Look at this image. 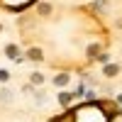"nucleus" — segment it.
<instances>
[{"label": "nucleus", "instance_id": "obj_6", "mask_svg": "<svg viewBox=\"0 0 122 122\" xmlns=\"http://www.w3.org/2000/svg\"><path fill=\"white\" fill-rule=\"evenodd\" d=\"M71 98H73L71 93H61V95H59V103H61V105H68V103H71Z\"/></svg>", "mask_w": 122, "mask_h": 122}, {"label": "nucleus", "instance_id": "obj_2", "mask_svg": "<svg viewBox=\"0 0 122 122\" xmlns=\"http://www.w3.org/2000/svg\"><path fill=\"white\" fill-rule=\"evenodd\" d=\"M68 81H71L68 73H59V76L54 78V83H56V86H68Z\"/></svg>", "mask_w": 122, "mask_h": 122}, {"label": "nucleus", "instance_id": "obj_10", "mask_svg": "<svg viewBox=\"0 0 122 122\" xmlns=\"http://www.w3.org/2000/svg\"><path fill=\"white\" fill-rule=\"evenodd\" d=\"M0 81H7V71H0Z\"/></svg>", "mask_w": 122, "mask_h": 122}, {"label": "nucleus", "instance_id": "obj_7", "mask_svg": "<svg viewBox=\"0 0 122 122\" xmlns=\"http://www.w3.org/2000/svg\"><path fill=\"white\" fill-rule=\"evenodd\" d=\"M29 81H32L34 86H39V83L44 81V76H42V73H32V76H29Z\"/></svg>", "mask_w": 122, "mask_h": 122}, {"label": "nucleus", "instance_id": "obj_8", "mask_svg": "<svg viewBox=\"0 0 122 122\" xmlns=\"http://www.w3.org/2000/svg\"><path fill=\"white\" fill-rule=\"evenodd\" d=\"M10 98H12V93H10V90H3V93H0V103H10Z\"/></svg>", "mask_w": 122, "mask_h": 122}, {"label": "nucleus", "instance_id": "obj_1", "mask_svg": "<svg viewBox=\"0 0 122 122\" xmlns=\"http://www.w3.org/2000/svg\"><path fill=\"white\" fill-rule=\"evenodd\" d=\"M5 54L12 59V61H22V51H20L15 44H7V46H5Z\"/></svg>", "mask_w": 122, "mask_h": 122}, {"label": "nucleus", "instance_id": "obj_5", "mask_svg": "<svg viewBox=\"0 0 122 122\" xmlns=\"http://www.w3.org/2000/svg\"><path fill=\"white\" fill-rule=\"evenodd\" d=\"M117 73H120V66H117V64H115V66H112V64L105 66V76H117Z\"/></svg>", "mask_w": 122, "mask_h": 122}, {"label": "nucleus", "instance_id": "obj_3", "mask_svg": "<svg viewBox=\"0 0 122 122\" xmlns=\"http://www.w3.org/2000/svg\"><path fill=\"white\" fill-rule=\"evenodd\" d=\"M76 120V110H73V112H66V115H61L59 120H51V122H73Z\"/></svg>", "mask_w": 122, "mask_h": 122}, {"label": "nucleus", "instance_id": "obj_4", "mask_svg": "<svg viewBox=\"0 0 122 122\" xmlns=\"http://www.w3.org/2000/svg\"><path fill=\"white\" fill-rule=\"evenodd\" d=\"M27 56L32 59V61H39V59H42V49H29V51H27Z\"/></svg>", "mask_w": 122, "mask_h": 122}, {"label": "nucleus", "instance_id": "obj_9", "mask_svg": "<svg viewBox=\"0 0 122 122\" xmlns=\"http://www.w3.org/2000/svg\"><path fill=\"white\" fill-rule=\"evenodd\" d=\"M49 12H51V5H46V3L39 5V15H49Z\"/></svg>", "mask_w": 122, "mask_h": 122}]
</instances>
